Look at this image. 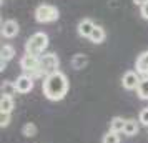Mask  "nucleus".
Here are the masks:
<instances>
[{"label": "nucleus", "instance_id": "obj_1", "mask_svg": "<svg viewBox=\"0 0 148 143\" xmlns=\"http://www.w3.org/2000/svg\"><path fill=\"white\" fill-rule=\"evenodd\" d=\"M68 78L63 72H55L52 75H48L43 78L42 82V90L43 95L47 96L50 102H60L63 100L68 93Z\"/></svg>", "mask_w": 148, "mask_h": 143}, {"label": "nucleus", "instance_id": "obj_2", "mask_svg": "<svg viewBox=\"0 0 148 143\" xmlns=\"http://www.w3.org/2000/svg\"><path fill=\"white\" fill-rule=\"evenodd\" d=\"M47 47H48V35L45 32H35L25 42V53L34 55V57H42L45 53Z\"/></svg>", "mask_w": 148, "mask_h": 143}, {"label": "nucleus", "instance_id": "obj_3", "mask_svg": "<svg viewBox=\"0 0 148 143\" xmlns=\"http://www.w3.org/2000/svg\"><path fill=\"white\" fill-rule=\"evenodd\" d=\"M35 20L38 23H53L60 18V12L55 5L50 3H40L38 7L35 8Z\"/></svg>", "mask_w": 148, "mask_h": 143}, {"label": "nucleus", "instance_id": "obj_4", "mask_svg": "<svg viewBox=\"0 0 148 143\" xmlns=\"http://www.w3.org/2000/svg\"><path fill=\"white\" fill-rule=\"evenodd\" d=\"M60 67V58L57 57V53H43L40 57V75L48 77L58 72Z\"/></svg>", "mask_w": 148, "mask_h": 143}, {"label": "nucleus", "instance_id": "obj_5", "mask_svg": "<svg viewBox=\"0 0 148 143\" xmlns=\"http://www.w3.org/2000/svg\"><path fill=\"white\" fill-rule=\"evenodd\" d=\"M20 68L25 73H30L32 77H42L40 75V57H34V55L25 53L20 58Z\"/></svg>", "mask_w": 148, "mask_h": 143}, {"label": "nucleus", "instance_id": "obj_6", "mask_svg": "<svg viewBox=\"0 0 148 143\" xmlns=\"http://www.w3.org/2000/svg\"><path fill=\"white\" fill-rule=\"evenodd\" d=\"M15 87L18 90V93H30L32 90H34V77L32 75H27V73H23L17 78V82H15Z\"/></svg>", "mask_w": 148, "mask_h": 143}, {"label": "nucleus", "instance_id": "obj_7", "mask_svg": "<svg viewBox=\"0 0 148 143\" xmlns=\"http://www.w3.org/2000/svg\"><path fill=\"white\" fill-rule=\"evenodd\" d=\"M140 80H141L140 75L136 72H133V70H130V72H127L121 77V85H123L125 90H136L138 85H140Z\"/></svg>", "mask_w": 148, "mask_h": 143}, {"label": "nucleus", "instance_id": "obj_8", "mask_svg": "<svg viewBox=\"0 0 148 143\" xmlns=\"http://www.w3.org/2000/svg\"><path fill=\"white\" fill-rule=\"evenodd\" d=\"M20 32V27H18V22L15 20H5L2 23V37H5V38H14L17 37Z\"/></svg>", "mask_w": 148, "mask_h": 143}, {"label": "nucleus", "instance_id": "obj_9", "mask_svg": "<svg viewBox=\"0 0 148 143\" xmlns=\"http://www.w3.org/2000/svg\"><path fill=\"white\" fill-rule=\"evenodd\" d=\"M135 68H136V73L140 77H143V78L148 77V50L138 55V58L135 62Z\"/></svg>", "mask_w": 148, "mask_h": 143}, {"label": "nucleus", "instance_id": "obj_10", "mask_svg": "<svg viewBox=\"0 0 148 143\" xmlns=\"http://www.w3.org/2000/svg\"><path fill=\"white\" fill-rule=\"evenodd\" d=\"M95 27H97V25L93 23V20H90V18H83V20H80V23H78L77 32H78V35L83 37V38H90V35H92V32H93Z\"/></svg>", "mask_w": 148, "mask_h": 143}, {"label": "nucleus", "instance_id": "obj_11", "mask_svg": "<svg viewBox=\"0 0 148 143\" xmlns=\"http://www.w3.org/2000/svg\"><path fill=\"white\" fill-rule=\"evenodd\" d=\"M105 38H107V32H105V28L100 27V25H97V27L93 28V32H92V35H90V38L88 40L92 42V43H103L105 42Z\"/></svg>", "mask_w": 148, "mask_h": 143}, {"label": "nucleus", "instance_id": "obj_12", "mask_svg": "<svg viewBox=\"0 0 148 143\" xmlns=\"http://www.w3.org/2000/svg\"><path fill=\"white\" fill-rule=\"evenodd\" d=\"M138 130H140V127H138V122L130 118V120H127V122H125L123 135H125V136H135L136 133H138Z\"/></svg>", "mask_w": 148, "mask_h": 143}, {"label": "nucleus", "instance_id": "obj_13", "mask_svg": "<svg viewBox=\"0 0 148 143\" xmlns=\"http://www.w3.org/2000/svg\"><path fill=\"white\" fill-rule=\"evenodd\" d=\"M87 63H88V58H87V55H83V53H75L73 58H72V67H73L75 70L85 68Z\"/></svg>", "mask_w": 148, "mask_h": 143}, {"label": "nucleus", "instance_id": "obj_14", "mask_svg": "<svg viewBox=\"0 0 148 143\" xmlns=\"http://www.w3.org/2000/svg\"><path fill=\"white\" fill-rule=\"evenodd\" d=\"M12 110H14V98L2 95V98H0V113H12Z\"/></svg>", "mask_w": 148, "mask_h": 143}, {"label": "nucleus", "instance_id": "obj_15", "mask_svg": "<svg viewBox=\"0 0 148 143\" xmlns=\"http://www.w3.org/2000/svg\"><path fill=\"white\" fill-rule=\"evenodd\" d=\"M125 122L121 116H113L110 120V130L112 131H116V133H123V128H125Z\"/></svg>", "mask_w": 148, "mask_h": 143}, {"label": "nucleus", "instance_id": "obj_16", "mask_svg": "<svg viewBox=\"0 0 148 143\" xmlns=\"http://www.w3.org/2000/svg\"><path fill=\"white\" fill-rule=\"evenodd\" d=\"M17 93H18V90L15 87V82H3L2 83V95L3 96H12L14 98V95H17Z\"/></svg>", "mask_w": 148, "mask_h": 143}, {"label": "nucleus", "instance_id": "obj_17", "mask_svg": "<svg viewBox=\"0 0 148 143\" xmlns=\"http://www.w3.org/2000/svg\"><path fill=\"white\" fill-rule=\"evenodd\" d=\"M136 95L140 100H148V77L140 80V85L136 88Z\"/></svg>", "mask_w": 148, "mask_h": 143}, {"label": "nucleus", "instance_id": "obj_18", "mask_svg": "<svg viewBox=\"0 0 148 143\" xmlns=\"http://www.w3.org/2000/svg\"><path fill=\"white\" fill-rule=\"evenodd\" d=\"M15 57V48L12 45H3L0 50V60L3 62H10Z\"/></svg>", "mask_w": 148, "mask_h": 143}, {"label": "nucleus", "instance_id": "obj_19", "mask_svg": "<svg viewBox=\"0 0 148 143\" xmlns=\"http://www.w3.org/2000/svg\"><path fill=\"white\" fill-rule=\"evenodd\" d=\"M101 143H120V133L108 130L103 135V138H101Z\"/></svg>", "mask_w": 148, "mask_h": 143}, {"label": "nucleus", "instance_id": "obj_20", "mask_svg": "<svg viewBox=\"0 0 148 143\" xmlns=\"http://www.w3.org/2000/svg\"><path fill=\"white\" fill-rule=\"evenodd\" d=\"M22 133H23V136H27V138H32V136L37 135V125L35 123H25L23 125V128H22Z\"/></svg>", "mask_w": 148, "mask_h": 143}, {"label": "nucleus", "instance_id": "obj_21", "mask_svg": "<svg viewBox=\"0 0 148 143\" xmlns=\"http://www.w3.org/2000/svg\"><path fill=\"white\" fill-rule=\"evenodd\" d=\"M138 122H140L143 127H147L148 128V108H143L140 112V115H138Z\"/></svg>", "mask_w": 148, "mask_h": 143}, {"label": "nucleus", "instance_id": "obj_22", "mask_svg": "<svg viewBox=\"0 0 148 143\" xmlns=\"http://www.w3.org/2000/svg\"><path fill=\"white\" fill-rule=\"evenodd\" d=\"M10 123V113H0V127L5 128Z\"/></svg>", "mask_w": 148, "mask_h": 143}, {"label": "nucleus", "instance_id": "obj_23", "mask_svg": "<svg viewBox=\"0 0 148 143\" xmlns=\"http://www.w3.org/2000/svg\"><path fill=\"white\" fill-rule=\"evenodd\" d=\"M140 15L145 18V20H148V2L147 3H143V5L140 7Z\"/></svg>", "mask_w": 148, "mask_h": 143}, {"label": "nucleus", "instance_id": "obj_24", "mask_svg": "<svg viewBox=\"0 0 148 143\" xmlns=\"http://www.w3.org/2000/svg\"><path fill=\"white\" fill-rule=\"evenodd\" d=\"M147 2H148V0H133L135 5H140V7L143 5V3H147Z\"/></svg>", "mask_w": 148, "mask_h": 143}, {"label": "nucleus", "instance_id": "obj_25", "mask_svg": "<svg viewBox=\"0 0 148 143\" xmlns=\"http://www.w3.org/2000/svg\"><path fill=\"white\" fill-rule=\"evenodd\" d=\"M5 68H7V62L0 60V70H2V72H3V70H5Z\"/></svg>", "mask_w": 148, "mask_h": 143}]
</instances>
